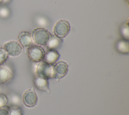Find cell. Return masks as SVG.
I'll use <instances>...</instances> for the list:
<instances>
[{
    "label": "cell",
    "instance_id": "cell-1",
    "mask_svg": "<svg viewBox=\"0 0 129 115\" xmlns=\"http://www.w3.org/2000/svg\"><path fill=\"white\" fill-rule=\"evenodd\" d=\"M51 36L49 32L43 28L34 29L31 34L32 40L40 45H46Z\"/></svg>",
    "mask_w": 129,
    "mask_h": 115
},
{
    "label": "cell",
    "instance_id": "cell-2",
    "mask_svg": "<svg viewBox=\"0 0 129 115\" xmlns=\"http://www.w3.org/2000/svg\"><path fill=\"white\" fill-rule=\"evenodd\" d=\"M70 29V23L66 20H60L54 25L53 32L56 37L61 39L69 34Z\"/></svg>",
    "mask_w": 129,
    "mask_h": 115
},
{
    "label": "cell",
    "instance_id": "cell-3",
    "mask_svg": "<svg viewBox=\"0 0 129 115\" xmlns=\"http://www.w3.org/2000/svg\"><path fill=\"white\" fill-rule=\"evenodd\" d=\"M36 74L37 76L46 80L52 78V67L46 62L41 61L37 65Z\"/></svg>",
    "mask_w": 129,
    "mask_h": 115
},
{
    "label": "cell",
    "instance_id": "cell-4",
    "mask_svg": "<svg viewBox=\"0 0 129 115\" xmlns=\"http://www.w3.org/2000/svg\"><path fill=\"white\" fill-rule=\"evenodd\" d=\"M44 54L45 51L41 46L31 45L28 47V56L32 62L37 63L43 61Z\"/></svg>",
    "mask_w": 129,
    "mask_h": 115
},
{
    "label": "cell",
    "instance_id": "cell-5",
    "mask_svg": "<svg viewBox=\"0 0 129 115\" xmlns=\"http://www.w3.org/2000/svg\"><path fill=\"white\" fill-rule=\"evenodd\" d=\"M68 65L63 61L56 62L52 67V77L56 80L63 78L67 73Z\"/></svg>",
    "mask_w": 129,
    "mask_h": 115
},
{
    "label": "cell",
    "instance_id": "cell-6",
    "mask_svg": "<svg viewBox=\"0 0 129 115\" xmlns=\"http://www.w3.org/2000/svg\"><path fill=\"white\" fill-rule=\"evenodd\" d=\"M8 55L16 56L20 54L22 50V47L20 44L14 40H11L6 42L4 47Z\"/></svg>",
    "mask_w": 129,
    "mask_h": 115
},
{
    "label": "cell",
    "instance_id": "cell-7",
    "mask_svg": "<svg viewBox=\"0 0 129 115\" xmlns=\"http://www.w3.org/2000/svg\"><path fill=\"white\" fill-rule=\"evenodd\" d=\"M23 101L25 105L28 107H32L36 104L37 96L33 89H29L24 93Z\"/></svg>",
    "mask_w": 129,
    "mask_h": 115
},
{
    "label": "cell",
    "instance_id": "cell-8",
    "mask_svg": "<svg viewBox=\"0 0 129 115\" xmlns=\"http://www.w3.org/2000/svg\"><path fill=\"white\" fill-rule=\"evenodd\" d=\"M60 57L59 53L55 49H48L45 52L43 61L52 66L54 65Z\"/></svg>",
    "mask_w": 129,
    "mask_h": 115
},
{
    "label": "cell",
    "instance_id": "cell-9",
    "mask_svg": "<svg viewBox=\"0 0 129 115\" xmlns=\"http://www.w3.org/2000/svg\"><path fill=\"white\" fill-rule=\"evenodd\" d=\"M18 39L19 43L23 47H29L32 44L31 35L27 31L21 32L18 36Z\"/></svg>",
    "mask_w": 129,
    "mask_h": 115
},
{
    "label": "cell",
    "instance_id": "cell-10",
    "mask_svg": "<svg viewBox=\"0 0 129 115\" xmlns=\"http://www.w3.org/2000/svg\"><path fill=\"white\" fill-rule=\"evenodd\" d=\"M33 82L35 86L38 89L43 91H49L48 80L36 76L34 78Z\"/></svg>",
    "mask_w": 129,
    "mask_h": 115
},
{
    "label": "cell",
    "instance_id": "cell-11",
    "mask_svg": "<svg viewBox=\"0 0 129 115\" xmlns=\"http://www.w3.org/2000/svg\"><path fill=\"white\" fill-rule=\"evenodd\" d=\"M12 77V72L8 68L0 67V84L7 83L11 79Z\"/></svg>",
    "mask_w": 129,
    "mask_h": 115
},
{
    "label": "cell",
    "instance_id": "cell-12",
    "mask_svg": "<svg viewBox=\"0 0 129 115\" xmlns=\"http://www.w3.org/2000/svg\"><path fill=\"white\" fill-rule=\"evenodd\" d=\"M116 49L120 53H128L129 51L128 40L124 39L118 40L116 43Z\"/></svg>",
    "mask_w": 129,
    "mask_h": 115
},
{
    "label": "cell",
    "instance_id": "cell-13",
    "mask_svg": "<svg viewBox=\"0 0 129 115\" xmlns=\"http://www.w3.org/2000/svg\"><path fill=\"white\" fill-rule=\"evenodd\" d=\"M62 42L61 38H58L55 36L51 35L49 38L46 45L48 49H55L58 48Z\"/></svg>",
    "mask_w": 129,
    "mask_h": 115
},
{
    "label": "cell",
    "instance_id": "cell-14",
    "mask_svg": "<svg viewBox=\"0 0 129 115\" xmlns=\"http://www.w3.org/2000/svg\"><path fill=\"white\" fill-rule=\"evenodd\" d=\"M120 34L123 39L128 40L129 39V27L128 21L123 24L120 27Z\"/></svg>",
    "mask_w": 129,
    "mask_h": 115
},
{
    "label": "cell",
    "instance_id": "cell-15",
    "mask_svg": "<svg viewBox=\"0 0 129 115\" xmlns=\"http://www.w3.org/2000/svg\"><path fill=\"white\" fill-rule=\"evenodd\" d=\"M10 115H23L21 108L16 105L10 106Z\"/></svg>",
    "mask_w": 129,
    "mask_h": 115
},
{
    "label": "cell",
    "instance_id": "cell-16",
    "mask_svg": "<svg viewBox=\"0 0 129 115\" xmlns=\"http://www.w3.org/2000/svg\"><path fill=\"white\" fill-rule=\"evenodd\" d=\"M8 54L4 48L0 47V66L4 64L8 59Z\"/></svg>",
    "mask_w": 129,
    "mask_h": 115
},
{
    "label": "cell",
    "instance_id": "cell-17",
    "mask_svg": "<svg viewBox=\"0 0 129 115\" xmlns=\"http://www.w3.org/2000/svg\"><path fill=\"white\" fill-rule=\"evenodd\" d=\"M9 10L5 7H0V17L2 18H5L9 16Z\"/></svg>",
    "mask_w": 129,
    "mask_h": 115
},
{
    "label": "cell",
    "instance_id": "cell-18",
    "mask_svg": "<svg viewBox=\"0 0 129 115\" xmlns=\"http://www.w3.org/2000/svg\"><path fill=\"white\" fill-rule=\"evenodd\" d=\"M8 102V98L7 95L3 93H0V107L7 105Z\"/></svg>",
    "mask_w": 129,
    "mask_h": 115
},
{
    "label": "cell",
    "instance_id": "cell-19",
    "mask_svg": "<svg viewBox=\"0 0 129 115\" xmlns=\"http://www.w3.org/2000/svg\"><path fill=\"white\" fill-rule=\"evenodd\" d=\"M0 115H10V106L5 105L1 107Z\"/></svg>",
    "mask_w": 129,
    "mask_h": 115
},
{
    "label": "cell",
    "instance_id": "cell-20",
    "mask_svg": "<svg viewBox=\"0 0 129 115\" xmlns=\"http://www.w3.org/2000/svg\"><path fill=\"white\" fill-rule=\"evenodd\" d=\"M4 0H0V4H2V3H3L4 2Z\"/></svg>",
    "mask_w": 129,
    "mask_h": 115
}]
</instances>
